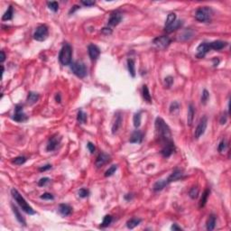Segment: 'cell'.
<instances>
[{"mask_svg": "<svg viewBox=\"0 0 231 231\" xmlns=\"http://www.w3.org/2000/svg\"><path fill=\"white\" fill-rule=\"evenodd\" d=\"M155 129L160 141L163 143V145L173 142L172 133L169 126L162 117H157L155 120Z\"/></svg>", "mask_w": 231, "mask_h": 231, "instance_id": "obj_1", "label": "cell"}, {"mask_svg": "<svg viewBox=\"0 0 231 231\" xmlns=\"http://www.w3.org/2000/svg\"><path fill=\"white\" fill-rule=\"evenodd\" d=\"M11 194L13 196V198L15 199V200L17 202V204L19 205V207L27 214L29 215H34L35 214V211H34V209L27 203V201L24 200V198L21 195L19 192L16 189H12L11 190Z\"/></svg>", "mask_w": 231, "mask_h": 231, "instance_id": "obj_2", "label": "cell"}, {"mask_svg": "<svg viewBox=\"0 0 231 231\" xmlns=\"http://www.w3.org/2000/svg\"><path fill=\"white\" fill-rule=\"evenodd\" d=\"M72 46L68 43H65L62 48L60 51L59 53V61L60 62L64 65L67 66L69 64L72 63Z\"/></svg>", "mask_w": 231, "mask_h": 231, "instance_id": "obj_3", "label": "cell"}, {"mask_svg": "<svg viewBox=\"0 0 231 231\" xmlns=\"http://www.w3.org/2000/svg\"><path fill=\"white\" fill-rule=\"evenodd\" d=\"M212 16L211 8L208 6H202L197 9L195 13V18L197 21L201 22V23H207L211 21Z\"/></svg>", "mask_w": 231, "mask_h": 231, "instance_id": "obj_4", "label": "cell"}, {"mask_svg": "<svg viewBox=\"0 0 231 231\" xmlns=\"http://www.w3.org/2000/svg\"><path fill=\"white\" fill-rule=\"evenodd\" d=\"M71 70L77 77L83 79L87 76L88 70L86 68V65L81 61H74L71 63Z\"/></svg>", "mask_w": 231, "mask_h": 231, "instance_id": "obj_5", "label": "cell"}, {"mask_svg": "<svg viewBox=\"0 0 231 231\" xmlns=\"http://www.w3.org/2000/svg\"><path fill=\"white\" fill-rule=\"evenodd\" d=\"M49 35V30L46 25H40L36 28L35 34H34V38L38 42H43L45 41Z\"/></svg>", "mask_w": 231, "mask_h": 231, "instance_id": "obj_6", "label": "cell"}, {"mask_svg": "<svg viewBox=\"0 0 231 231\" xmlns=\"http://www.w3.org/2000/svg\"><path fill=\"white\" fill-rule=\"evenodd\" d=\"M207 126H208V117L207 116H202L196 127V130H195V133H194V137L196 139H199L201 135H203L205 133V130L207 128Z\"/></svg>", "mask_w": 231, "mask_h": 231, "instance_id": "obj_7", "label": "cell"}, {"mask_svg": "<svg viewBox=\"0 0 231 231\" xmlns=\"http://www.w3.org/2000/svg\"><path fill=\"white\" fill-rule=\"evenodd\" d=\"M171 42H172V40L169 36L163 35V36H159V37L154 39L153 43L157 49L163 50L171 43Z\"/></svg>", "mask_w": 231, "mask_h": 231, "instance_id": "obj_8", "label": "cell"}, {"mask_svg": "<svg viewBox=\"0 0 231 231\" xmlns=\"http://www.w3.org/2000/svg\"><path fill=\"white\" fill-rule=\"evenodd\" d=\"M15 115L13 116V119L16 122H24L27 120V116L25 115L23 111V107L21 105H16L15 108Z\"/></svg>", "mask_w": 231, "mask_h": 231, "instance_id": "obj_9", "label": "cell"}, {"mask_svg": "<svg viewBox=\"0 0 231 231\" xmlns=\"http://www.w3.org/2000/svg\"><path fill=\"white\" fill-rule=\"evenodd\" d=\"M211 51L210 44L209 42H201L198 47H197V54L196 56L198 58H203L209 52Z\"/></svg>", "mask_w": 231, "mask_h": 231, "instance_id": "obj_10", "label": "cell"}, {"mask_svg": "<svg viewBox=\"0 0 231 231\" xmlns=\"http://www.w3.org/2000/svg\"><path fill=\"white\" fill-rule=\"evenodd\" d=\"M183 177H184V173H182V170H180V169H175L173 173H171V175L167 178L166 182H167V184H169V183H171V182H177V181H179V180H182Z\"/></svg>", "mask_w": 231, "mask_h": 231, "instance_id": "obj_11", "label": "cell"}, {"mask_svg": "<svg viewBox=\"0 0 231 231\" xmlns=\"http://www.w3.org/2000/svg\"><path fill=\"white\" fill-rule=\"evenodd\" d=\"M174 150H175V146H174V143L173 141L171 143H168V144L163 145V148L161 150V154L163 157L167 158V157H170L173 154Z\"/></svg>", "mask_w": 231, "mask_h": 231, "instance_id": "obj_12", "label": "cell"}, {"mask_svg": "<svg viewBox=\"0 0 231 231\" xmlns=\"http://www.w3.org/2000/svg\"><path fill=\"white\" fill-rule=\"evenodd\" d=\"M122 122H123V116L120 112H116L115 115V120L112 124V133L115 135L117 133V131L119 130V128L122 126Z\"/></svg>", "mask_w": 231, "mask_h": 231, "instance_id": "obj_13", "label": "cell"}, {"mask_svg": "<svg viewBox=\"0 0 231 231\" xmlns=\"http://www.w3.org/2000/svg\"><path fill=\"white\" fill-rule=\"evenodd\" d=\"M88 51H89V55L92 61L97 60V58L100 55V50L95 44H92V43L90 44L88 47Z\"/></svg>", "mask_w": 231, "mask_h": 231, "instance_id": "obj_14", "label": "cell"}, {"mask_svg": "<svg viewBox=\"0 0 231 231\" xmlns=\"http://www.w3.org/2000/svg\"><path fill=\"white\" fill-rule=\"evenodd\" d=\"M110 160V156L108 154L101 153L97 155L96 159V165L97 167H101L103 165H105L106 163H108Z\"/></svg>", "mask_w": 231, "mask_h": 231, "instance_id": "obj_15", "label": "cell"}, {"mask_svg": "<svg viewBox=\"0 0 231 231\" xmlns=\"http://www.w3.org/2000/svg\"><path fill=\"white\" fill-rule=\"evenodd\" d=\"M59 144H60V138H58V136H52V137L49 139V142H48V144H47L46 150H47L48 152L54 151L58 147Z\"/></svg>", "mask_w": 231, "mask_h": 231, "instance_id": "obj_16", "label": "cell"}, {"mask_svg": "<svg viewBox=\"0 0 231 231\" xmlns=\"http://www.w3.org/2000/svg\"><path fill=\"white\" fill-rule=\"evenodd\" d=\"M209 44H210L211 50L220 51V50L224 49V48L228 45V42H224V41L218 40V41H214V42H209Z\"/></svg>", "mask_w": 231, "mask_h": 231, "instance_id": "obj_17", "label": "cell"}, {"mask_svg": "<svg viewBox=\"0 0 231 231\" xmlns=\"http://www.w3.org/2000/svg\"><path fill=\"white\" fill-rule=\"evenodd\" d=\"M144 138V134L140 130H135L130 136L129 142L132 144H141Z\"/></svg>", "mask_w": 231, "mask_h": 231, "instance_id": "obj_18", "label": "cell"}, {"mask_svg": "<svg viewBox=\"0 0 231 231\" xmlns=\"http://www.w3.org/2000/svg\"><path fill=\"white\" fill-rule=\"evenodd\" d=\"M122 21V16L118 12H114L110 15V17L108 19V24L111 26H116L117 24H120Z\"/></svg>", "mask_w": 231, "mask_h": 231, "instance_id": "obj_19", "label": "cell"}, {"mask_svg": "<svg viewBox=\"0 0 231 231\" xmlns=\"http://www.w3.org/2000/svg\"><path fill=\"white\" fill-rule=\"evenodd\" d=\"M59 212H60L62 216L67 217V216H69V215L72 214V208L70 205H68V204L62 203V204H60V206H59Z\"/></svg>", "mask_w": 231, "mask_h": 231, "instance_id": "obj_20", "label": "cell"}, {"mask_svg": "<svg viewBox=\"0 0 231 231\" xmlns=\"http://www.w3.org/2000/svg\"><path fill=\"white\" fill-rule=\"evenodd\" d=\"M39 99V95L35 92H29L28 93V96H27V99H26V102L29 106H32L34 104H35Z\"/></svg>", "mask_w": 231, "mask_h": 231, "instance_id": "obj_21", "label": "cell"}, {"mask_svg": "<svg viewBox=\"0 0 231 231\" xmlns=\"http://www.w3.org/2000/svg\"><path fill=\"white\" fill-rule=\"evenodd\" d=\"M12 210H13V212H14V214H15V217H16V219L18 220V222H19L21 225L25 226V225H26V222H25L24 218H23L22 214H21L19 211H18V209H17L15 205H12Z\"/></svg>", "mask_w": 231, "mask_h": 231, "instance_id": "obj_22", "label": "cell"}, {"mask_svg": "<svg viewBox=\"0 0 231 231\" xmlns=\"http://www.w3.org/2000/svg\"><path fill=\"white\" fill-rule=\"evenodd\" d=\"M182 21L181 20H176L173 24H172L170 26L168 27H165V31L167 33H172L173 31H176L177 29H179L180 27H182Z\"/></svg>", "mask_w": 231, "mask_h": 231, "instance_id": "obj_23", "label": "cell"}, {"mask_svg": "<svg viewBox=\"0 0 231 231\" xmlns=\"http://www.w3.org/2000/svg\"><path fill=\"white\" fill-rule=\"evenodd\" d=\"M194 115H195V108H194L193 104H190L189 109H188V116H187V123H188L189 126L193 125Z\"/></svg>", "mask_w": 231, "mask_h": 231, "instance_id": "obj_24", "label": "cell"}, {"mask_svg": "<svg viewBox=\"0 0 231 231\" xmlns=\"http://www.w3.org/2000/svg\"><path fill=\"white\" fill-rule=\"evenodd\" d=\"M141 223V219L138 218H132L127 222V226L129 229H133Z\"/></svg>", "mask_w": 231, "mask_h": 231, "instance_id": "obj_25", "label": "cell"}, {"mask_svg": "<svg viewBox=\"0 0 231 231\" xmlns=\"http://www.w3.org/2000/svg\"><path fill=\"white\" fill-rule=\"evenodd\" d=\"M216 221H217V218L215 215H211L210 218H208L207 221V229L208 230H213L216 227Z\"/></svg>", "mask_w": 231, "mask_h": 231, "instance_id": "obj_26", "label": "cell"}, {"mask_svg": "<svg viewBox=\"0 0 231 231\" xmlns=\"http://www.w3.org/2000/svg\"><path fill=\"white\" fill-rule=\"evenodd\" d=\"M127 69L130 73V75L133 78L135 77V61L133 59H128L127 60Z\"/></svg>", "mask_w": 231, "mask_h": 231, "instance_id": "obj_27", "label": "cell"}, {"mask_svg": "<svg viewBox=\"0 0 231 231\" xmlns=\"http://www.w3.org/2000/svg\"><path fill=\"white\" fill-rule=\"evenodd\" d=\"M143 97L144 99L147 102V103H152V97H151V94H150V91L147 88L146 85H144L143 86Z\"/></svg>", "mask_w": 231, "mask_h": 231, "instance_id": "obj_28", "label": "cell"}, {"mask_svg": "<svg viewBox=\"0 0 231 231\" xmlns=\"http://www.w3.org/2000/svg\"><path fill=\"white\" fill-rule=\"evenodd\" d=\"M167 185V182H166V180H162V181H158L156 182L154 184V187H153V190L154 192H159V191H162L165 186Z\"/></svg>", "mask_w": 231, "mask_h": 231, "instance_id": "obj_29", "label": "cell"}, {"mask_svg": "<svg viewBox=\"0 0 231 231\" xmlns=\"http://www.w3.org/2000/svg\"><path fill=\"white\" fill-rule=\"evenodd\" d=\"M210 193H211V191H210L209 189H207V190H205V192L202 194V196H201V198H200V209L203 208V207L206 205L207 200H208V198H209V196H210Z\"/></svg>", "mask_w": 231, "mask_h": 231, "instance_id": "obj_30", "label": "cell"}, {"mask_svg": "<svg viewBox=\"0 0 231 231\" xmlns=\"http://www.w3.org/2000/svg\"><path fill=\"white\" fill-rule=\"evenodd\" d=\"M13 16H14V8L12 6H9V8L6 10V12L4 14V16H2V20L3 21H8V20H11L13 18Z\"/></svg>", "mask_w": 231, "mask_h": 231, "instance_id": "obj_31", "label": "cell"}, {"mask_svg": "<svg viewBox=\"0 0 231 231\" xmlns=\"http://www.w3.org/2000/svg\"><path fill=\"white\" fill-rule=\"evenodd\" d=\"M141 115H142L141 111L136 112L135 115H134L133 122H134V126H135V128H138L141 126Z\"/></svg>", "mask_w": 231, "mask_h": 231, "instance_id": "obj_32", "label": "cell"}, {"mask_svg": "<svg viewBox=\"0 0 231 231\" xmlns=\"http://www.w3.org/2000/svg\"><path fill=\"white\" fill-rule=\"evenodd\" d=\"M193 32L192 30H185L181 35H180V40L182 41H187L193 37Z\"/></svg>", "mask_w": 231, "mask_h": 231, "instance_id": "obj_33", "label": "cell"}, {"mask_svg": "<svg viewBox=\"0 0 231 231\" xmlns=\"http://www.w3.org/2000/svg\"><path fill=\"white\" fill-rule=\"evenodd\" d=\"M77 121L79 124H84L87 121V114L84 113L82 110H79L77 115Z\"/></svg>", "mask_w": 231, "mask_h": 231, "instance_id": "obj_34", "label": "cell"}, {"mask_svg": "<svg viewBox=\"0 0 231 231\" xmlns=\"http://www.w3.org/2000/svg\"><path fill=\"white\" fill-rule=\"evenodd\" d=\"M175 21H176V14H175V13H171V14H169L168 16H167L166 22H165V27L170 26V25H171L172 24H173Z\"/></svg>", "mask_w": 231, "mask_h": 231, "instance_id": "obj_35", "label": "cell"}, {"mask_svg": "<svg viewBox=\"0 0 231 231\" xmlns=\"http://www.w3.org/2000/svg\"><path fill=\"white\" fill-rule=\"evenodd\" d=\"M112 217L110 216V215H106L105 217H104V218H103V221H102V223H101V227L102 228H107V227H108L110 224H111V222H112Z\"/></svg>", "mask_w": 231, "mask_h": 231, "instance_id": "obj_36", "label": "cell"}, {"mask_svg": "<svg viewBox=\"0 0 231 231\" xmlns=\"http://www.w3.org/2000/svg\"><path fill=\"white\" fill-rule=\"evenodd\" d=\"M209 98H210V93H209V91H208L207 90H204L202 91V94H201V98H200V101H201V103H202L203 105H205V104H206V103L208 102Z\"/></svg>", "mask_w": 231, "mask_h": 231, "instance_id": "obj_37", "label": "cell"}, {"mask_svg": "<svg viewBox=\"0 0 231 231\" xmlns=\"http://www.w3.org/2000/svg\"><path fill=\"white\" fill-rule=\"evenodd\" d=\"M26 157H24V156H18V157H16L14 160H13V163H15V164H16V165H22V164H24L25 162H26Z\"/></svg>", "mask_w": 231, "mask_h": 231, "instance_id": "obj_38", "label": "cell"}, {"mask_svg": "<svg viewBox=\"0 0 231 231\" xmlns=\"http://www.w3.org/2000/svg\"><path fill=\"white\" fill-rule=\"evenodd\" d=\"M189 196L193 199L195 200L199 197V189L197 187H193L191 189V191L189 192Z\"/></svg>", "mask_w": 231, "mask_h": 231, "instance_id": "obj_39", "label": "cell"}, {"mask_svg": "<svg viewBox=\"0 0 231 231\" xmlns=\"http://www.w3.org/2000/svg\"><path fill=\"white\" fill-rule=\"evenodd\" d=\"M48 5V7L50 10L53 11V12H57L58 9H59V4L55 1H53V2H48L47 3Z\"/></svg>", "mask_w": 231, "mask_h": 231, "instance_id": "obj_40", "label": "cell"}, {"mask_svg": "<svg viewBox=\"0 0 231 231\" xmlns=\"http://www.w3.org/2000/svg\"><path fill=\"white\" fill-rule=\"evenodd\" d=\"M117 170V165H112L111 167H109L106 173H105V176L106 177H109V176H112L114 173H116V171Z\"/></svg>", "mask_w": 231, "mask_h": 231, "instance_id": "obj_41", "label": "cell"}, {"mask_svg": "<svg viewBox=\"0 0 231 231\" xmlns=\"http://www.w3.org/2000/svg\"><path fill=\"white\" fill-rule=\"evenodd\" d=\"M173 84V78L172 76H168L164 79V86L165 88H171Z\"/></svg>", "mask_w": 231, "mask_h": 231, "instance_id": "obj_42", "label": "cell"}, {"mask_svg": "<svg viewBox=\"0 0 231 231\" xmlns=\"http://www.w3.org/2000/svg\"><path fill=\"white\" fill-rule=\"evenodd\" d=\"M226 149H227V143H226L225 140H222V141L219 143V145H218V150L219 153H222V152H224Z\"/></svg>", "mask_w": 231, "mask_h": 231, "instance_id": "obj_43", "label": "cell"}, {"mask_svg": "<svg viewBox=\"0 0 231 231\" xmlns=\"http://www.w3.org/2000/svg\"><path fill=\"white\" fill-rule=\"evenodd\" d=\"M179 108H180V104L177 101H173V103L171 104V106H170V112L173 113L174 111L178 110Z\"/></svg>", "mask_w": 231, "mask_h": 231, "instance_id": "obj_44", "label": "cell"}, {"mask_svg": "<svg viewBox=\"0 0 231 231\" xmlns=\"http://www.w3.org/2000/svg\"><path fill=\"white\" fill-rule=\"evenodd\" d=\"M79 196L80 197V198H86V197H88L89 196V194H90V192L87 190V189H84V188H82V189H80L79 191Z\"/></svg>", "mask_w": 231, "mask_h": 231, "instance_id": "obj_45", "label": "cell"}, {"mask_svg": "<svg viewBox=\"0 0 231 231\" xmlns=\"http://www.w3.org/2000/svg\"><path fill=\"white\" fill-rule=\"evenodd\" d=\"M41 199H42V200H53V199H54V197H53V194H51V193H45L41 195Z\"/></svg>", "mask_w": 231, "mask_h": 231, "instance_id": "obj_46", "label": "cell"}, {"mask_svg": "<svg viewBox=\"0 0 231 231\" xmlns=\"http://www.w3.org/2000/svg\"><path fill=\"white\" fill-rule=\"evenodd\" d=\"M49 181H50V179L48 178V177H43V178H42L40 181L38 182V185L39 186H44L46 183H48L49 182Z\"/></svg>", "mask_w": 231, "mask_h": 231, "instance_id": "obj_47", "label": "cell"}, {"mask_svg": "<svg viewBox=\"0 0 231 231\" xmlns=\"http://www.w3.org/2000/svg\"><path fill=\"white\" fill-rule=\"evenodd\" d=\"M87 147H88V149L90 150V152L91 154H93V153L95 152V150H96L94 144H92V143H90V142H89V143H88V145H87Z\"/></svg>", "mask_w": 231, "mask_h": 231, "instance_id": "obj_48", "label": "cell"}, {"mask_svg": "<svg viewBox=\"0 0 231 231\" xmlns=\"http://www.w3.org/2000/svg\"><path fill=\"white\" fill-rule=\"evenodd\" d=\"M101 33H102V34H104V35H111V34H112V30H111L110 28L104 27V28H102Z\"/></svg>", "mask_w": 231, "mask_h": 231, "instance_id": "obj_49", "label": "cell"}, {"mask_svg": "<svg viewBox=\"0 0 231 231\" xmlns=\"http://www.w3.org/2000/svg\"><path fill=\"white\" fill-rule=\"evenodd\" d=\"M81 4L84 5L85 6H92L95 5L94 1H81Z\"/></svg>", "mask_w": 231, "mask_h": 231, "instance_id": "obj_50", "label": "cell"}, {"mask_svg": "<svg viewBox=\"0 0 231 231\" xmlns=\"http://www.w3.org/2000/svg\"><path fill=\"white\" fill-rule=\"evenodd\" d=\"M51 168H52V165H51V164H46V165H44V166H42V167H40L39 170H40L41 172H45V171H47V170H50Z\"/></svg>", "mask_w": 231, "mask_h": 231, "instance_id": "obj_51", "label": "cell"}, {"mask_svg": "<svg viewBox=\"0 0 231 231\" xmlns=\"http://www.w3.org/2000/svg\"><path fill=\"white\" fill-rule=\"evenodd\" d=\"M219 122H220V124H221V125H225V124L227 123V115H226L225 113L221 116V117H220V121H219Z\"/></svg>", "mask_w": 231, "mask_h": 231, "instance_id": "obj_52", "label": "cell"}, {"mask_svg": "<svg viewBox=\"0 0 231 231\" xmlns=\"http://www.w3.org/2000/svg\"><path fill=\"white\" fill-rule=\"evenodd\" d=\"M172 230L175 231V230H182V229L181 228V227H179L177 224H173V226H172Z\"/></svg>", "mask_w": 231, "mask_h": 231, "instance_id": "obj_53", "label": "cell"}, {"mask_svg": "<svg viewBox=\"0 0 231 231\" xmlns=\"http://www.w3.org/2000/svg\"><path fill=\"white\" fill-rule=\"evenodd\" d=\"M6 60V54L4 53V51H1V62H4Z\"/></svg>", "mask_w": 231, "mask_h": 231, "instance_id": "obj_54", "label": "cell"}, {"mask_svg": "<svg viewBox=\"0 0 231 231\" xmlns=\"http://www.w3.org/2000/svg\"><path fill=\"white\" fill-rule=\"evenodd\" d=\"M55 100H56V102H58V103L61 102V94H60V93H57V94H56V96H55Z\"/></svg>", "mask_w": 231, "mask_h": 231, "instance_id": "obj_55", "label": "cell"}, {"mask_svg": "<svg viewBox=\"0 0 231 231\" xmlns=\"http://www.w3.org/2000/svg\"><path fill=\"white\" fill-rule=\"evenodd\" d=\"M79 8V7L78 6H73V8H72V9H71V11H70V14H72V13L73 14V13H74V12H75L76 10H78Z\"/></svg>", "mask_w": 231, "mask_h": 231, "instance_id": "obj_56", "label": "cell"}, {"mask_svg": "<svg viewBox=\"0 0 231 231\" xmlns=\"http://www.w3.org/2000/svg\"><path fill=\"white\" fill-rule=\"evenodd\" d=\"M218 62H219V61H218V60H217V59H214V66H218Z\"/></svg>", "mask_w": 231, "mask_h": 231, "instance_id": "obj_57", "label": "cell"}]
</instances>
